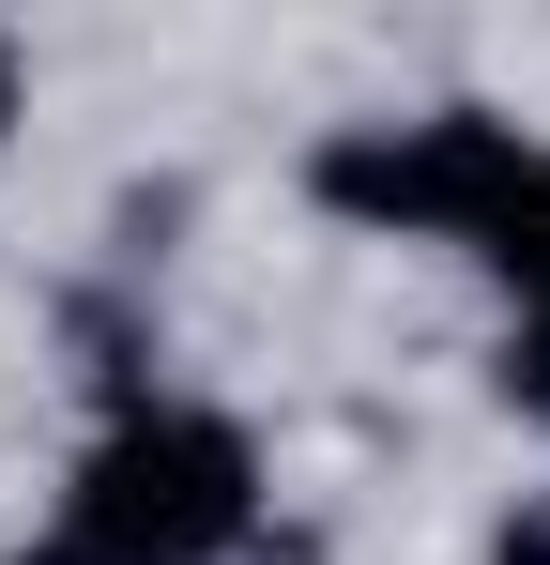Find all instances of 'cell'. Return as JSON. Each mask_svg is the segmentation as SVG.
<instances>
[{"label": "cell", "mask_w": 550, "mask_h": 565, "mask_svg": "<svg viewBox=\"0 0 550 565\" xmlns=\"http://www.w3.org/2000/svg\"><path fill=\"white\" fill-rule=\"evenodd\" d=\"M261 535V444L199 397H123L62 473V551L77 565H230Z\"/></svg>", "instance_id": "1"}, {"label": "cell", "mask_w": 550, "mask_h": 565, "mask_svg": "<svg viewBox=\"0 0 550 565\" xmlns=\"http://www.w3.org/2000/svg\"><path fill=\"white\" fill-rule=\"evenodd\" d=\"M520 169H536V138L505 107H413V122H337L306 153V199L382 230V245H474Z\"/></svg>", "instance_id": "2"}, {"label": "cell", "mask_w": 550, "mask_h": 565, "mask_svg": "<svg viewBox=\"0 0 550 565\" xmlns=\"http://www.w3.org/2000/svg\"><path fill=\"white\" fill-rule=\"evenodd\" d=\"M474 260H489V276L520 290V306H550V138H536V169L505 184V214L474 230Z\"/></svg>", "instance_id": "3"}, {"label": "cell", "mask_w": 550, "mask_h": 565, "mask_svg": "<svg viewBox=\"0 0 550 565\" xmlns=\"http://www.w3.org/2000/svg\"><path fill=\"white\" fill-rule=\"evenodd\" d=\"M505 413H536V428H550V306L505 321Z\"/></svg>", "instance_id": "4"}, {"label": "cell", "mask_w": 550, "mask_h": 565, "mask_svg": "<svg viewBox=\"0 0 550 565\" xmlns=\"http://www.w3.org/2000/svg\"><path fill=\"white\" fill-rule=\"evenodd\" d=\"M489 565H550V489L520 504V520H505V535H489Z\"/></svg>", "instance_id": "5"}, {"label": "cell", "mask_w": 550, "mask_h": 565, "mask_svg": "<svg viewBox=\"0 0 550 565\" xmlns=\"http://www.w3.org/2000/svg\"><path fill=\"white\" fill-rule=\"evenodd\" d=\"M15 107H31V62H15V31H0V138H15Z\"/></svg>", "instance_id": "6"}, {"label": "cell", "mask_w": 550, "mask_h": 565, "mask_svg": "<svg viewBox=\"0 0 550 565\" xmlns=\"http://www.w3.org/2000/svg\"><path fill=\"white\" fill-rule=\"evenodd\" d=\"M0 565H77V551H62V535H46V551H0Z\"/></svg>", "instance_id": "7"}]
</instances>
